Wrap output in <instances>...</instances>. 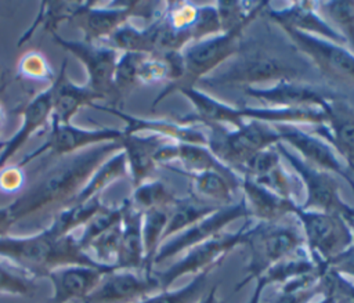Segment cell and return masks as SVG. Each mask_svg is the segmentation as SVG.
I'll return each mask as SVG.
<instances>
[{
    "label": "cell",
    "mask_w": 354,
    "mask_h": 303,
    "mask_svg": "<svg viewBox=\"0 0 354 303\" xmlns=\"http://www.w3.org/2000/svg\"><path fill=\"white\" fill-rule=\"evenodd\" d=\"M311 66L313 64L290 40L288 44L278 46L270 44L266 39L249 40L242 36L236 54L225 62L224 68L216 69L198 84L209 89L238 87L243 90L264 82H304Z\"/></svg>",
    "instance_id": "cell-1"
},
{
    "label": "cell",
    "mask_w": 354,
    "mask_h": 303,
    "mask_svg": "<svg viewBox=\"0 0 354 303\" xmlns=\"http://www.w3.org/2000/svg\"><path fill=\"white\" fill-rule=\"evenodd\" d=\"M120 149L122 144L116 141L61 156L57 163L50 166L8 205L15 221L50 208H65L79 194L93 173Z\"/></svg>",
    "instance_id": "cell-2"
},
{
    "label": "cell",
    "mask_w": 354,
    "mask_h": 303,
    "mask_svg": "<svg viewBox=\"0 0 354 303\" xmlns=\"http://www.w3.org/2000/svg\"><path fill=\"white\" fill-rule=\"evenodd\" d=\"M0 259L32 278L47 277L53 270L72 264L106 267L83 250L75 234L57 237L48 227L36 234L0 238Z\"/></svg>",
    "instance_id": "cell-3"
},
{
    "label": "cell",
    "mask_w": 354,
    "mask_h": 303,
    "mask_svg": "<svg viewBox=\"0 0 354 303\" xmlns=\"http://www.w3.org/2000/svg\"><path fill=\"white\" fill-rule=\"evenodd\" d=\"M156 53H180L191 43L221 33L216 4L199 6L189 1H165L155 18Z\"/></svg>",
    "instance_id": "cell-4"
},
{
    "label": "cell",
    "mask_w": 354,
    "mask_h": 303,
    "mask_svg": "<svg viewBox=\"0 0 354 303\" xmlns=\"http://www.w3.org/2000/svg\"><path fill=\"white\" fill-rule=\"evenodd\" d=\"M249 249V261L246 264L243 279L235 285L239 291L250 281H256L268 268L277 263L296 255L306 248L300 224L285 221H257L246 228L245 242Z\"/></svg>",
    "instance_id": "cell-5"
},
{
    "label": "cell",
    "mask_w": 354,
    "mask_h": 303,
    "mask_svg": "<svg viewBox=\"0 0 354 303\" xmlns=\"http://www.w3.org/2000/svg\"><path fill=\"white\" fill-rule=\"evenodd\" d=\"M249 25H238L230 30L206 37L203 40L188 44L181 50L183 58V75L156 95L152 107H156L170 94L178 93L183 89L196 87V84L210 73H213L220 65L231 59L238 48L245 29Z\"/></svg>",
    "instance_id": "cell-6"
},
{
    "label": "cell",
    "mask_w": 354,
    "mask_h": 303,
    "mask_svg": "<svg viewBox=\"0 0 354 303\" xmlns=\"http://www.w3.org/2000/svg\"><path fill=\"white\" fill-rule=\"evenodd\" d=\"M207 129V148L220 162L238 174L252 156L281 141L279 133L271 125L257 120L245 122L236 129L224 126H210Z\"/></svg>",
    "instance_id": "cell-7"
},
{
    "label": "cell",
    "mask_w": 354,
    "mask_h": 303,
    "mask_svg": "<svg viewBox=\"0 0 354 303\" xmlns=\"http://www.w3.org/2000/svg\"><path fill=\"white\" fill-rule=\"evenodd\" d=\"M163 6L165 3L144 1H82L71 22L82 30L84 42L104 44L134 17L151 22L162 12Z\"/></svg>",
    "instance_id": "cell-8"
},
{
    "label": "cell",
    "mask_w": 354,
    "mask_h": 303,
    "mask_svg": "<svg viewBox=\"0 0 354 303\" xmlns=\"http://www.w3.org/2000/svg\"><path fill=\"white\" fill-rule=\"evenodd\" d=\"M275 148L303 184L304 201L299 205L301 209L354 217V208L343 201L339 181L333 174L308 165L282 141L275 144Z\"/></svg>",
    "instance_id": "cell-9"
},
{
    "label": "cell",
    "mask_w": 354,
    "mask_h": 303,
    "mask_svg": "<svg viewBox=\"0 0 354 303\" xmlns=\"http://www.w3.org/2000/svg\"><path fill=\"white\" fill-rule=\"evenodd\" d=\"M300 224L306 249L315 263L326 266L332 259L353 246L351 228L346 217L333 213L304 210L295 212Z\"/></svg>",
    "instance_id": "cell-10"
},
{
    "label": "cell",
    "mask_w": 354,
    "mask_h": 303,
    "mask_svg": "<svg viewBox=\"0 0 354 303\" xmlns=\"http://www.w3.org/2000/svg\"><path fill=\"white\" fill-rule=\"evenodd\" d=\"M246 228L248 223L243 224L238 231L220 232L216 237L185 250L183 256L165 271L155 273L160 284V291L170 289V286L180 277L188 274L196 275L203 271H213L231 250L239 245H243Z\"/></svg>",
    "instance_id": "cell-11"
},
{
    "label": "cell",
    "mask_w": 354,
    "mask_h": 303,
    "mask_svg": "<svg viewBox=\"0 0 354 303\" xmlns=\"http://www.w3.org/2000/svg\"><path fill=\"white\" fill-rule=\"evenodd\" d=\"M50 35L55 44L73 54L82 62L87 73L86 84L98 93L102 100H112L111 107H116L120 97L115 89V69L120 53L106 44L69 40L57 32Z\"/></svg>",
    "instance_id": "cell-12"
},
{
    "label": "cell",
    "mask_w": 354,
    "mask_h": 303,
    "mask_svg": "<svg viewBox=\"0 0 354 303\" xmlns=\"http://www.w3.org/2000/svg\"><path fill=\"white\" fill-rule=\"evenodd\" d=\"M50 126L51 129L46 141L39 148L25 155L17 163L19 167L24 169V166H26L40 155H44L46 152H51L55 156H66L94 145L120 141L124 134L123 129H113V127L84 129V127H77L72 123H65V125L50 123Z\"/></svg>",
    "instance_id": "cell-13"
},
{
    "label": "cell",
    "mask_w": 354,
    "mask_h": 303,
    "mask_svg": "<svg viewBox=\"0 0 354 303\" xmlns=\"http://www.w3.org/2000/svg\"><path fill=\"white\" fill-rule=\"evenodd\" d=\"M249 217V212L246 209L245 201L241 199L239 202H235L228 206H221L205 219L199 220L198 223L192 224L187 230L170 237L162 245L159 246L155 257H153V266L163 263L171 257H176L177 255L184 253L192 246H196L217 234L223 232V230L231 224L232 221Z\"/></svg>",
    "instance_id": "cell-14"
},
{
    "label": "cell",
    "mask_w": 354,
    "mask_h": 303,
    "mask_svg": "<svg viewBox=\"0 0 354 303\" xmlns=\"http://www.w3.org/2000/svg\"><path fill=\"white\" fill-rule=\"evenodd\" d=\"M281 141L289 144L293 151L308 165L344 178L354 192V174L347 162L324 138L303 130L295 125H274Z\"/></svg>",
    "instance_id": "cell-15"
},
{
    "label": "cell",
    "mask_w": 354,
    "mask_h": 303,
    "mask_svg": "<svg viewBox=\"0 0 354 303\" xmlns=\"http://www.w3.org/2000/svg\"><path fill=\"white\" fill-rule=\"evenodd\" d=\"M160 291L155 273L113 268L83 303H137Z\"/></svg>",
    "instance_id": "cell-16"
},
{
    "label": "cell",
    "mask_w": 354,
    "mask_h": 303,
    "mask_svg": "<svg viewBox=\"0 0 354 303\" xmlns=\"http://www.w3.org/2000/svg\"><path fill=\"white\" fill-rule=\"evenodd\" d=\"M243 93L270 108H319L337 94L328 87L300 80H281L270 87H246Z\"/></svg>",
    "instance_id": "cell-17"
},
{
    "label": "cell",
    "mask_w": 354,
    "mask_h": 303,
    "mask_svg": "<svg viewBox=\"0 0 354 303\" xmlns=\"http://www.w3.org/2000/svg\"><path fill=\"white\" fill-rule=\"evenodd\" d=\"M263 14L279 28H289L347 47L344 39L318 12L315 1H293L281 8L267 3Z\"/></svg>",
    "instance_id": "cell-18"
},
{
    "label": "cell",
    "mask_w": 354,
    "mask_h": 303,
    "mask_svg": "<svg viewBox=\"0 0 354 303\" xmlns=\"http://www.w3.org/2000/svg\"><path fill=\"white\" fill-rule=\"evenodd\" d=\"M155 160L158 166H167L171 172L178 174L214 170L231 177L239 176L236 172L220 162L207 145L170 141L156 152Z\"/></svg>",
    "instance_id": "cell-19"
},
{
    "label": "cell",
    "mask_w": 354,
    "mask_h": 303,
    "mask_svg": "<svg viewBox=\"0 0 354 303\" xmlns=\"http://www.w3.org/2000/svg\"><path fill=\"white\" fill-rule=\"evenodd\" d=\"M53 84L47 86L36 95L28 100L17 113L21 115V126L17 133L6 143H0V170L4 169L8 160L22 148V145L39 130L50 125L53 112Z\"/></svg>",
    "instance_id": "cell-20"
},
{
    "label": "cell",
    "mask_w": 354,
    "mask_h": 303,
    "mask_svg": "<svg viewBox=\"0 0 354 303\" xmlns=\"http://www.w3.org/2000/svg\"><path fill=\"white\" fill-rule=\"evenodd\" d=\"M115 267H97L72 264L64 266L48 273L51 284L50 302L69 303L72 300H84L100 284L102 277Z\"/></svg>",
    "instance_id": "cell-21"
},
{
    "label": "cell",
    "mask_w": 354,
    "mask_h": 303,
    "mask_svg": "<svg viewBox=\"0 0 354 303\" xmlns=\"http://www.w3.org/2000/svg\"><path fill=\"white\" fill-rule=\"evenodd\" d=\"M93 108L106 111L122 122L126 123L123 129L124 134H155L163 138H167L173 143H185V144H199L206 145V134L194 126L181 125L177 120H166V119H148L140 118L120 111L116 107L111 105H100L94 104Z\"/></svg>",
    "instance_id": "cell-22"
},
{
    "label": "cell",
    "mask_w": 354,
    "mask_h": 303,
    "mask_svg": "<svg viewBox=\"0 0 354 303\" xmlns=\"http://www.w3.org/2000/svg\"><path fill=\"white\" fill-rule=\"evenodd\" d=\"M191 104L194 111L185 116H181L177 122L181 125L192 126L194 123H202L206 127L224 126L236 129L245 123L241 112V107H232L223 102L210 94L199 90L198 87H188L178 91Z\"/></svg>",
    "instance_id": "cell-23"
},
{
    "label": "cell",
    "mask_w": 354,
    "mask_h": 303,
    "mask_svg": "<svg viewBox=\"0 0 354 303\" xmlns=\"http://www.w3.org/2000/svg\"><path fill=\"white\" fill-rule=\"evenodd\" d=\"M66 65L68 59H64L59 73L53 83V112L50 123H71L72 118L82 108H93L94 104H97L95 101L102 100V97L87 84H77L73 82L66 73Z\"/></svg>",
    "instance_id": "cell-24"
},
{
    "label": "cell",
    "mask_w": 354,
    "mask_h": 303,
    "mask_svg": "<svg viewBox=\"0 0 354 303\" xmlns=\"http://www.w3.org/2000/svg\"><path fill=\"white\" fill-rule=\"evenodd\" d=\"M170 140L155 134H123L120 144L126 155L133 188L149 180L158 163L156 152Z\"/></svg>",
    "instance_id": "cell-25"
},
{
    "label": "cell",
    "mask_w": 354,
    "mask_h": 303,
    "mask_svg": "<svg viewBox=\"0 0 354 303\" xmlns=\"http://www.w3.org/2000/svg\"><path fill=\"white\" fill-rule=\"evenodd\" d=\"M241 190L243 192L249 217H254L257 221H281L289 214L295 216V212L299 208V203L295 201L282 198L248 177H242Z\"/></svg>",
    "instance_id": "cell-26"
},
{
    "label": "cell",
    "mask_w": 354,
    "mask_h": 303,
    "mask_svg": "<svg viewBox=\"0 0 354 303\" xmlns=\"http://www.w3.org/2000/svg\"><path fill=\"white\" fill-rule=\"evenodd\" d=\"M122 206L120 246L116 259V268L144 271L145 253L142 244V212L136 209L129 198L122 202Z\"/></svg>",
    "instance_id": "cell-27"
},
{
    "label": "cell",
    "mask_w": 354,
    "mask_h": 303,
    "mask_svg": "<svg viewBox=\"0 0 354 303\" xmlns=\"http://www.w3.org/2000/svg\"><path fill=\"white\" fill-rule=\"evenodd\" d=\"M181 176L189 178L192 198L218 208L235 203L234 198L242 183L241 176L231 177L214 170H206L201 173H184Z\"/></svg>",
    "instance_id": "cell-28"
},
{
    "label": "cell",
    "mask_w": 354,
    "mask_h": 303,
    "mask_svg": "<svg viewBox=\"0 0 354 303\" xmlns=\"http://www.w3.org/2000/svg\"><path fill=\"white\" fill-rule=\"evenodd\" d=\"M245 120H257L267 125H310L319 126L326 122L324 109L319 108H270L241 107Z\"/></svg>",
    "instance_id": "cell-29"
},
{
    "label": "cell",
    "mask_w": 354,
    "mask_h": 303,
    "mask_svg": "<svg viewBox=\"0 0 354 303\" xmlns=\"http://www.w3.org/2000/svg\"><path fill=\"white\" fill-rule=\"evenodd\" d=\"M156 36L158 32L155 19H152L145 28H138L129 21L118 28L104 44L115 48L119 53L155 54Z\"/></svg>",
    "instance_id": "cell-30"
},
{
    "label": "cell",
    "mask_w": 354,
    "mask_h": 303,
    "mask_svg": "<svg viewBox=\"0 0 354 303\" xmlns=\"http://www.w3.org/2000/svg\"><path fill=\"white\" fill-rule=\"evenodd\" d=\"M129 176V167L124 152L120 149L109 156L88 178L84 187L79 191V194L68 203H82L90 201L95 196H100L101 192L111 185L112 183L118 181L119 178H124ZM66 205V206H68Z\"/></svg>",
    "instance_id": "cell-31"
},
{
    "label": "cell",
    "mask_w": 354,
    "mask_h": 303,
    "mask_svg": "<svg viewBox=\"0 0 354 303\" xmlns=\"http://www.w3.org/2000/svg\"><path fill=\"white\" fill-rule=\"evenodd\" d=\"M80 3L82 1H41L36 18L21 35L17 42V47H21L24 43L30 40L39 29H44L48 33L57 32V28L62 22L72 21Z\"/></svg>",
    "instance_id": "cell-32"
},
{
    "label": "cell",
    "mask_w": 354,
    "mask_h": 303,
    "mask_svg": "<svg viewBox=\"0 0 354 303\" xmlns=\"http://www.w3.org/2000/svg\"><path fill=\"white\" fill-rule=\"evenodd\" d=\"M108 205L102 203L100 196L82 203H71L57 213L48 228L57 237L75 234L77 228H83L97 213L104 210Z\"/></svg>",
    "instance_id": "cell-33"
},
{
    "label": "cell",
    "mask_w": 354,
    "mask_h": 303,
    "mask_svg": "<svg viewBox=\"0 0 354 303\" xmlns=\"http://www.w3.org/2000/svg\"><path fill=\"white\" fill-rule=\"evenodd\" d=\"M217 209H218V206L203 203L192 196L185 198V199L178 198L176 205L170 209V214H169V220H167L163 237H162V242H165L170 237L187 230L188 227H191L192 224L205 219L206 216H209L210 213H213Z\"/></svg>",
    "instance_id": "cell-34"
},
{
    "label": "cell",
    "mask_w": 354,
    "mask_h": 303,
    "mask_svg": "<svg viewBox=\"0 0 354 303\" xmlns=\"http://www.w3.org/2000/svg\"><path fill=\"white\" fill-rule=\"evenodd\" d=\"M322 18L344 39L347 48L354 53V0L315 1Z\"/></svg>",
    "instance_id": "cell-35"
},
{
    "label": "cell",
    "mask_w": 354,
    "mask_h": 303,
    "mask_svg": "<svg viewBox=\"0 0 354 303\" xmlns=\"http://www.w3.org/2000/svg\"><path fill=\"white\" fill-rule=\"evenodd\" d=\"M129 199L131 205L141 212L151 209H171L178 201L173 190L160 180H147L134 187Z\"/></svg>",
    "instance_id": "cell-36"
},
{
    "label": "cell",
    "mask_w": 354,
    "mask_h": 303,
    "mask_svg": "<svg viewBox=\"0 0 354 303\" xmlns=\"http://www.w3.org/2000/svg\"><path fill=\"white\" fill-rule=\"evenodd\" d=\"M170 209H151L142 212V244L145 253L144 271L152 273L153 257L162 244Z\"/></svg>",
    "instance_id": "cell-37"
},
{
    "label": "cell",
    "mask_w": 354,
    "mask_h": 303,
    "mask_svg": "<svg viewBox=\"0 0 354 303\" xmlns=\"http://www.w3.org/2000/svg\"><path fill=\"white\" fill-rule=\"evenodd\" d=\"M254 181L264 185L277 195L295 201L296 203H299V198L301 196V192H304L299 176L293 170L286 169L282 160L272 166L263 176L257 177Z\"/></svg>",
    "instance_id": "cell-38"
},
{
    "label": "cell",
    "mask_w": 354,
    "mask_h": 303,
    "mask_svg": "<svg viewBox=\"0 0 354 303\" xmlns=\"http://www.w3.org/2000/svg\"><path fill=\"white\" fill-rule=\"evenodd\" d=\"M212 271H203L194 275V278L178 289L159 291L137 303H198L205 295L209 275Z\"/></svg>",
    "instance_id": "cell-39"
},
{
    "label": "cell",
    "mask_w": 354,
    "mask_h": 303,
    "mask_svg": "<svg viewBox=\"0 0 354 303\" xmlns=\"http://www.w3.org/2000/svg\"><path fill=\"white\" fill-rule=\"evenodd\" d=\"M17 76L37 82H46L48 83V86L53 84L57 77L44 54L37 50H30L19 58L17 64Z\"/></svg>",
    "instance_id": "cell-40"
},
{
    "label": "cell",
    "mask_w": 354,
    "mask_h": 303,
    "mask_svg": "<svg viewBox=\"0 0 354 303\" xmlns=\"http://www.w3.org/2000/svg\"><path fill=\"white\" fill-rule=\"evenodd\" d=\"M122 213H123V206L122 203L119 206H106L104 210L97 213L83 228L82 234L77 237V241L83 250L88 246L91 241H94L97 237L120 223L122 220Z\"/></svg>",
    "instance_id": "cell-41"
},
{
    "label": "cell",
    "mask_w": 354,
    "mask_h": 303,
    "mask_svg": "<svg viewBox=\"0 0 354 303\" xmlns=\"http://www.w3.org/2000/svg\"><path fill=\"white\" fill-rule=\"evenodd\" d=\"M35 291V278L10 264L0 263V296H29Z\"/></svg>",
    "instance_id": "cell-42"
},
{
    "label": "cell",
    "mask_w": 354,
    "mask_h": 303,
    "mask_svg": "<svg viewBox=\"0 0 354 303\" xmlns=\"http://www.w3.org/2000/svg\"><path fill=\"white\" fill-rule=\"evenodd\" d=\"M326 278L337 303H354V279H350L330 268H326Z\"/></svg>",
    "instance_id": "cell-43"
},
{
    "label": "cell",
    "mask_w": 354,
    "mask_h": 303,
    "mask_svg": "<svg viewBox=\"0 0 354 303\" xmlns=\"http://www.w3.org/2000/svg\"><path fill=\"white\" fill-rule=\"evenodd\" d=\"M25 173L18 165H12L0 170V191L11 194L18 192L24 187Z\"/></svg>",
    "instance_id": "cell-44"
},
{
    "label": "cell",
    "mask_w": 354,
    "mask_h": 303,
    "mask_svg": "<svg viewBox=\"0 0 354 303\" xmlns=\"http://www.w3.org/2000/svg\"><path fill=\"white\" fill-rule=\"evenodd\" d=\"M326 267L350 279H354V248L350 246L347 250L332 259Z\"/></svg>",
    "instance_id": "cell-45"
},
{
    "label": "cell",
    "mask_w": 354,
    "mask_h": 303,
    "mask_svg": "<svg viewBox=\"0 0 354 303\" xmlns=\"http://www.w3.org/2000/svg\"><path fill=\"white\" fill-rule=\"evenodd\" d=\"M15 223L17 221H15V219H14L8 205L7 206H1L0 208V238L10 235L11 228L14 227Z\"/></svg>",
    "instance_id": "cell-46"
},
{
    "label": "cell",
    "mask_w": 354,
    "mask_h": 303,
    "mask_svg": "<svg viewBox=\"0 0 354 303\" xmlns=\"http://www.w3.org/2000/svg\"><path fill=\"white\" fill-rule=\"evenodd\" d=\"M198 303H225V300L223 297H220L217 285H214L198 300Z\"/></svg>",
    "instance_id": "cell-47"
},
{
    "label": "cell",
    "mask_w": 354,
    "mask_h": 303,
    "mask_svg": "<svg viewBox=\"0 0 354 303\" xmlns=\"http://www.w3.org/2000/svg\"><path fill=\"white\" fill-rule=\"evenodd\" d=\"M254 282H256V285H254L253 293H252L250 299L248 300V303H260V300H261V293L266 288V284L260 278H257Z\"/></svg>",
    "instance_id": "cell-48"
},
{
    "label": "cell",
    "mask_w": 354,
    "mask_h": 303,
    "mask_svg": "<svg viewBox=\"0 0 354 303\" xmlns=\"http://www.w3.org/2000/svg\"><path fill=\"white\" fill-rule=\"evenodd\" d=\"M6 84H7V76H6V71H4L3 65L0 64V94L3 93V90H4Z\"/></svg>",
    "instance_id": "cell-49"
},
{
    "label": "cell",
    "mask_w": 354,
    "mask_h": 303,
    "mask_svg": "<svg viewBox=\"0 0 354 303\" xmlns=\"http://www.w3.org/2000/svg\"><path fill=\"white\" fill-rule=\"evenodd\" d=\"M4 119H6V112H4V108L0 102V133H1V129H3V125H4Z\"/></svg>",
    "instance_id": "cell-50"
},
{
    "label": "cell",
    "mask_w": 354,
    "mask_h": 303,
    "mask_svg": "<svg viewBox=\"0 0 354 303\" xmlns=\"http://www.w3.org/2000/svg\"><path fill=\"white\" fill-rule=\"evenodd\" d=\"M348 221V226L351 228V235H353V248H354V217H348L346 219Z\"/></svg>",
    "instance_id": "cell-51"
},
{
    "label": "cell",
    "mask_w": 354,
    "mask_h": 303,
    "mask_svg": "<svg viewBox=\"0 0 354 303\" xmlns=\"http://www.w3.org/2000/svg\"><path fill=\"white\" fill-rule=\"evenodd\" d=\"M47 303H53V302H50V300H48V302H47Z\"/></svg>",
    "instance_id": "cell-52"
},
{
    "label": "cell",
    "mask_w": 354,
    "mask_h": 303,
    "mask_svg": "<svg viewBox=\"0 0 354 303\" xmlns=\"http://www.w3.org/2000/svg\"><path fill=\"white\" fill-rule=\"evenodd\" d=\"M340 303H343V302H340Z\"/></svg>",
    "instance_id": "cell-53"
}]
</instances>
